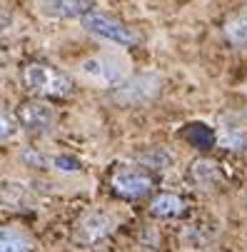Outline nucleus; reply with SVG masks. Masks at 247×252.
Listing matches in <instances>:
<instances>
[{
    "mask_svg": "<svg viewBox=\"0 0 247 252\" xmlns=\"http://www.w3.org/2000/svg\"><path fill=\"white\" fill-rule=\"evenodd\" d=\"M0 123H3V130H0V137H3V140L15 135V123H13V118L5 110H3V115H0Z\"/></svg>",
    "mask_w": 247,
    "mask_h": 252,
    "instance_id": "f3484780",
    "label": "nucleus"
},
{
    "mask_svg": "<svg viewBox=\"0 0 247 252\" xmlns=\"http://www.w3.org/2000/svg\"><path fill=\"white\" fill-rule=\"evenodd\" d=\"M190 177L200 188H213L215 183H220V167L210 158H197L190 165Z\"/></svg>",
    "mask_w": 247,
    "mask_h": 252,
    "instance_id": "6e6552de",
    "label": "nucleus"
},
{
    "mask_svg": "<svg viewBox=\"0 0 247 252\" xmlns=\"http://www.w3.org/2000/svg\"><path fill=\"white\" fill-rule=\"evenodd\" d=\"M225 35H227V40H230L232 45H237V48L247 45V10H240V13H235V15L227 20Z\"/></svg>",
    "mask_w": 247,
    "mask_h": 252,
    "instance_id": "9d476101",
    "label": "nucleus"
},
{
    "mask_svg": "<svg viewBox=\"0 0 247 252\" xmlns=\"http://www.w3.org/2000/svg\"><path fill=\"white\" fill-rule=\"evenodd\" d=\"M32 245L25 235H20L13 227H3L0 230V252H30Z\"/></svg>",
    "mask_w": 247,
    "mask_h": 252,
    "instance_id": "9b49d317",
    "label": "nucleus"
},
{
    "mask_svg": "<svg viewBox=\"0 0 247 252\" xmlns=\"http://www.w3.org/2000/svg\"><path fill=\"white\" fill-rule=\"evenodd\" d=\"M43 13L53 18H83L93 13V0H43Z\"/></svg>",
    "mask_w": 247,
    "mask_h": 252,
    "instance_id": "0eeeda50",
    "label": "nucleus"
},
{
    "mask_svg": "<svg viewBox=\"0 0 247 252\" xmlns=\"http://www.w3.org/2000/svg\"><path fill=\"white\" fill-rule=\"evenodd\" d=\"M23 197H28V190H25L23 185H18V183H5V185H3V202H5V205H8V200H10V205L20 207V205H23Z\"/></svg>",
    "mask_w": 247,
    "mask_h": 252,
    "instance_id": "4468645a",
    "label": "nucleus"
},
{
    "mask_svg": "<svg viewBox=\"0 0 247 252\" xmlns=\"http://www.w3.org/2000/svg\"><path fill=\"white\" fill-rule=\"evenodd\" d=\"M137 162L143 167H153V170H165L172 165V155L162 148H148L143 153H137Z\"/></svg>",
    "mask_w": 247,
    "mask_h": 252,
    "instance_id": "ddd939ff",
    "label": "nucleus"
},
{
    "mask_svg": "<svg viewBox=\"0 0 247 252\" xmlns=\"http://www.w3.org/2000/svg\"><path fill=\"white\" fill-rule=\"evenodd\" d=\"M115 230V220L108 212H90L75 227V242L78 245H97L105 237H110Z\"/></svg>",
    "mask_w": 247,
    "mask_h": 252,
    "instance_id": "7ed1b4c3",
    "label": "nucleus"
},
{
    "mask_svg": "<svg viewBox=\"0 0 247 252\" xmlns=\"http://www.w3.org/2000/svg\"><path fill=\"white\" fill-rule=\"evenodd\" d=\"M83 28L90 30V32H95V35H100V38H108L113 43H120V45H132L135 43V35L125 25H120L118 20L102 15V13H88V15H83Z\"/></svg>",
    "mask_w": 247,
    "mask_h": 252,
    "instance_id": "20e7f679",
    "label": "nucleus"
},
{
    "mask_svg": "<svg viewBox=\"0 0 247 252\" xmlns=\"http://www.w3.org/2000/svg\"><path fill=\"white\" fill-rule=\"evenodd\" d=\"M20 158H23V162H32V165H38V167H43V165H45V160H43L38 153H32V150H23V155H20Z\"/></svg>",
    "mask_w": 247,
    "mask_h": 252,
    "instance_id": "a211bd4d",
    "label": "nucleus"
},
{
    "mask_svg": "<svg viewBox=\"0 0 247 252\" xmlns=\"http://www.w3.org/2000/svg\"><path fill=\"white\" fill-rule=\"evenodd\" d=\"M55 167L58 170H62V172H80V162L75 160V158H67V155H58L55 160Z\"/></svg>",
    "mask_w": 247,
    "mask_h": 252,
    "instance_id": "dca6fc26",
    "label": "nucleus"
},
{
    "mask_svg": "<svg viewBox=\"0 0 247 252\" xmlns=\"http://www.w3.org/2000/svg\"><path fill=\"white\" fill-rule=\"evenodd\" d=\"M153 190V180L143 172H118L113 177V192L127 200L143 197Z\"/></svg>",
    "mask_w": 247,
    "mask_h": 252,
    "instance_id": "423d86ee",
    "label": "nucleus"
},
{
    "mask_svg": "<svg viewBox=\"0 0 247 252\" xmlns=\"http://www.w3.org/2000/svg\"><path fill=\"white\" fill-rule=\"evenodd\" d=\"M23 80L25 88L30 93L38 95H48V97H65L73 93V80L70 75H65L62 70L53 67V65H43V63H32L23 70Z\"/></svg>",
    "mask_w": 247,
    "mask_h": 252,
    "instance_id": "f257e3e1",
    "label": "nucleus"
},
{
    "mask_svg": "<svg viewBox=\"0 0 247 252\" xmlns=\"http://www.w3.org/2000/svg\"><path fill=\"white\" fill-rule=\"evenodd\" d=\"M160 90V78L157 75H135L127 83L118 85V90L113 93V100L118 105H143L148 100H153Z\"/></svg>",
    "mask_w": 247,
    "mask_h": 252,
    "instance_id": "f03ea898",
    "label": "nucleus"
},
{
    "mask_svg": "<svg viewBox=\"0 0 247 252\" xmlns=\"http://www.w3.org/2000/svg\"><path fill=\"white\" fill-rule=\"evenodd\" d=\"M18 120L30 132H45V130L53 127L55 115H53L50 107L43 105V102H23L18 107Z\"/></svg>",
    "mask_w": 247,
    "mask_h": 252,
    "instance_id": "39448f33",
    "label": "nucleus"
},
{
    "mask_svg": "<svg viewBox=\"0 0 247 252\" xmlns=\"http://www.w3.org/2000/svg\"><path fill=\"white\" fill-rule=\"evenodd\" d=\"M185 137L190 140V145H195V148H200V150H207V148L215 145V130L207 127V125H202V123L187 125Z\"/></svg>",
    "mask_w": 247,
    "mask_h": 252,
    "instance_id": "f8f14e48",
    "label": "nucleus"
},
{
    "mask_svg": "<svg viewBox=\"0 0 247 252\" xmlns=\"http://www.w3.org/2000/svg\"><path fill=\"white\" fill-rule=\"evenodd\" d=\"M185 210V202L178 197V195H157L153 202H150V212L155 218H175V215H180Z\"/></svg>",
    "mask_w": 247,
    "mask_h": 252,
    "instance_id": "1a4fd4ad",
    "label": "nucleus"
},
{
    "mask_svg": "<svg viewBox=\"0 0 247 252\" xmlns=\"http://www.w3.org/2000/svg\"><path fill=\"white\" fill-rule=\"evenodd\" d=\"M225 150H247V135L245 132H230L222 137Z\"/></svg>",
    "mask_w": 247,
    "mask_h": 252,
    "instance_id": "2eb2a0df",
    "label": "nucleus"
}]
</instances>
